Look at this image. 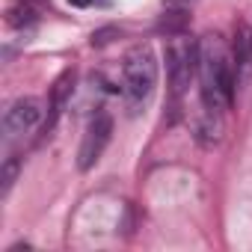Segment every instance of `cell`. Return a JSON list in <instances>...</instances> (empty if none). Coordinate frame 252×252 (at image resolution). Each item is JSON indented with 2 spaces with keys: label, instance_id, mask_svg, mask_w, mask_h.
<instances>
[{
  "label": "cell",
  "instance_id": "cell-1",
  "mask_svg": "<svg viewBox=\"0 0 252 252\" xmlns=\"http://www.w3.org/2000/svg\"><path fill=\"white\" fill-rule=\"evenodd\" d=\"M199 74H202V101L208 113L222 110L234 98L231 86V68L225 60V51L217 36H208L199 45Z\"/></svg>",
  "mask_w": 252,
  "mask_h": 252
},
{
  "label": "cell",
  "instance_id": "cell-3",
  "mask_svg": "<svg viewBox=\"0 0 252 252\" xmlns=\"http://www.w3.org/2000/svg\"><path fill=\"white\" fill-rule=\"evenodd\" d=\"M166 68H169V83H172V92L181 95L187 86H190V77L193 71L199 68V48L187 39H175L166 51Z\"/></svg>",
  "mask_w": 252,
  "mask_h": 252
},
{
  "label": "cell",
  "instance_id": "cell-5",
  "mask_svg": "<svg viewBox=\"0 0 252 252\" xmlns=\"http://www.w3.org/2000/svg\"><path fill=\"white\" fill-rule=\"evenodd\" d=\"M39 119H42V101L39 98H21L6 113V128L12 134H21V131H30Z\"/></svg>",
  "mask_w": 252,
  "mask_h": 252
},
{
  "label": "cell",
  "instance_id": "cell-2",
  "mask_svg": "<svg viewBox=\"0 0 252 252\" xmlns=\"http://www.w3.org/2000/svg\"><path fill=\"white\" fill-rule=\"evenodd\" d=\"M122 74H125V89L134 101H146L155 92L158 83V60L152 54L149 45H137L128 51L122 63Z\"/></svg>",
  "mask_w": 252,
  "mask_h": 252
},
{
  "label": "cell",
  "instance_id": "cell-7",
  "mask_svg": "<svg viewBox=\"0 0 252 252\" xmlns=\"http://www.w3.org/2000/svg\"><path fill=\"white\" fill-rule=\"evenodd\" d=\"M166 3H169V6H178V9H181V6H190L193 0H166Z\"/></svg>",
  "mask_w": 252,
  "mask_h": 252
},
{
  "label": "cell",
  "instance_id": "cell-4",
  "mask_svg": "<svg viewBox=\"0 0 252 252\" xmlns=\"http://www.w3.org/2000/svg\"><path fill=\"white\" fill-rule=\"evenodd\" d=\"M110 134H113V119L107 113H101L89 122L83 146H80V169H89L92 163H98V158L104 155V149L110 143Z\"/></svg>",
  "mask_w": 252,
  "mask_h": 252
},
{
  "label": "cell",
  "instance_id": "cell-6",
  "mask_svg": "<svg viewBox=\"0 0 252 252\" xmlns=\"http://www.w3.org/2000/svg\"><path fill=\"white\" fill-rule=\"evenodd\" d=\"M12 178H15V163H9V166H6V172H3V193L9 190V184H12Z\"/></svg>",
  "mask_w": 252,
  "mask_h": 252
},
{
  "label": "cell",
  "instance_id": "cell-8",
  "mask_svg": "<svg viewBox=\"0 0 252 252\" xmlns=\"http://www.w3.org/2000/svg\"><path fill=\"white\" fill-rule=\"evenodd\" d=\"M71 6H89V0H68Z\"/></svg>",
  "mask_w": 252,
  "mask_h": 252
}]
</instances>
